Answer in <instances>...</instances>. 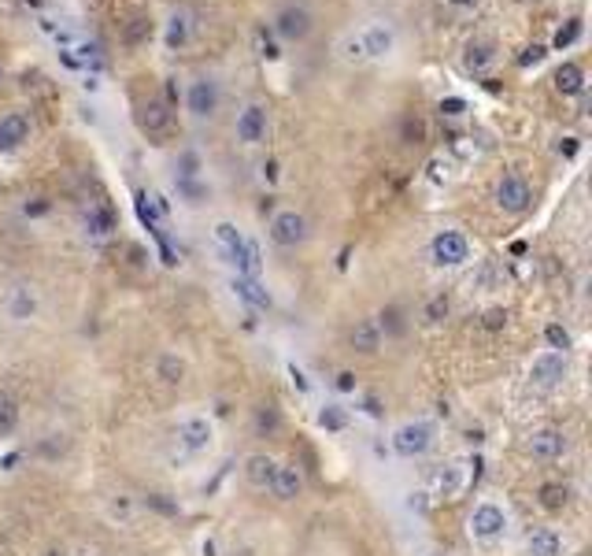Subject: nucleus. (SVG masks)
<instances>
[{
	"instance_id": "obj_11",
	"label": "nucleus",
	"mask_w": 592,
	"mask_h": 556,
	"mask_svg": "<svg viewBox=\"0 0 592 556\" xmlns=\"http://www.w3.org/2000/svg\"><path fill=\"white\" fill-rule=\"evenodd\" d=\"M503 530H507V516H503L500 505L481 501V505L471 512V534H474L478 542H493V538H500Z\"/></svg>"
},
{
	"instance_id": "obj_7",
	"label": "nucleus",
	"mask_w": 592,
	"mask_h": 556,
	"mask_svg": "<svg viewBox=\"0 0 592 556\" xmlns=\"http://www.w3.org/2000/svg\"><path fill=\"white\" fill-rule=\"evenodd\" d=\"M430 260L437 267H463L471 260V241L463 231H437L430 241Z\"/></svg>"
},
{
	"instance_id": "obj_18",
	"label": "nucleus",
	"mask_w": 592,
	"mask_h": 556,
	"mask_svg": "<svg viewBox=\"0 0 592 556\" xmlns=\"http://www.w3.org/2000/svg\"><path fill=\"white\" fill-rule=\"evenodd\" d=\"M270 493L278 501H296L304 493V475H300V467L296 464H278V471H274V479H270Z\"/></svg>"
},
{
	"instance_id": "obj_39",
	"label": "nucleus",
	"mask_w": 592,
	"mask_h": 556,
	"mask_svg": "<svg viewBox=\"0 0 592 556\" xmlns=\"http://www.w3.org/2000/svg\"><path fill=\"white\" fill-rule=\"evenodd\" d=\"M49 208H52V204H49L45 197H34V204H30V200L23 204V212H27V215H45Z\"/></svg>"
},
{
	"instance_id": "obj_24",
	"label": "nucleus",
	"mask_w": 592,
	"mask_h": 556,
	"mask_svg": "<svg viewBox=\"0 0 592 556\" xmlns=\"http://www.w3.org/2000/svg\"><path fill=\"white\" fill-rule=\"evenodd\" d=\"M378 326H382V334H389V338H400L408 331V323H404V308L400 304H389L382 316H378Z\"/></svg>"
},
{
	"instance_id": "obj_43",
	"label": "nucleus",
	"mask_w": 592,
	"mask_h": 556,
	"mask_svg": "<svg viewBox=\"0 0 592 556\" xmlns=\"http://www.w3.org/2000/svg\"><path fill=\"white\" fill-rule=\"evenodd\" d=\"M0 82H4V67H0Z\"/></svg>"
},
{
	"instance_id": "obj_13",
	"label": "nucleus",
	"mask_w": 592,
	"mask_h": 556,
	"mask_svg": "<svg viewBox=\"0 0 592 556\" xmlns=\"http://www.w3.org/2000/svg\"><path fill=\"white\" fill-rule=\"evenodd\" d=\"M193 12H189L185 4H178V8H171L167 12V23H163V45L171 49V52H178V49H185L189 41H193Z\"/></svg>"
},
{
	"instance_id": "obj_21",
	"label": "nucleus",
	"mask_w": 592,
	"mask_h": 556,
	"mask_svg": "<svg viewBox=\"0 0 592 556\" xmlns=\"http://www.w3.org/2000/svg\"><path fill=\"white\" fill-rule=\"evenodd\" d=\"M526 552L530 556H563V538L552 527H534L526 538Z\"/></svg>"
},
{
	"instance_id": "obj_5",
	"label": "nucleus",
	"mask_w": 592,
	"mask_h": 556,
	"mask_svg": "<svg viewBox=\"0 0 592 556\" xmlns=\"http://www.w3.org/2000/svg\"><path fill=\"white\" fill-rule=\"evenodd\" d=\"M493 197L500 204V212H507V215H526L534 208V185L526 182V175H518V171H503L496 178Z\"/></svg>"
},
{
	"instance_id": "obj_9",
	"label": "nucleus",
	"mask_w": 592,
	"mask_h": 556,
	"mask_svg": "<svg viewBox=\"0 0 592 556\" xmlns=\"http://www.w3.org/2000/svg\"><path fill=\"white\" fill-rule=\"evenodd\" d=\"M496 59H500V45L493 37H471L467 45H463V56H459V64L467 74L481 78V74H489L496 67Z\"/></svg>"
},
{
	"instance_id": "obj_8",
	"label": "nucleus",
	"mask_w": 592,
	"mask_h": 556,
	"mask_svg": "<svg viewBox=\"0 0 592 556\" xmlns=\"http://www.w3.org/2000/svg\"><path fill=\"white\" fill-rule=\"evenodd\" d=\"M433 445V427L430 423H404L396 427L393 435V452L404 460H415V457H426Z\"/></svg>"
},
{
	"instance_id": "obj_6",
	"label": "nucleus",
	"mask_w": 592,
	"mask_h": 556,
	"mask_svg": "<svg viewBox=\"0 0 592 556\" xmlns=\"http://www.w3.org/2000/svg\"><path fill=\"white\" fill-rule=\"evenodd\" d=\"M267 234H270V241L278 245V249H300V245L311 238V223H308L304 212L282 208V212H274V215H270Z\"/></svg>"
},
{
	"instance_id": "obj_36",
	"label": "nucleus",
	"mask_w": 592,
	"mask_h": 556,
	"mask_svg": "<svg viewBox=\"0 0 592 556\" xmlns=\"http://www.w3.org/2000/svg\"><path fill=\"white\" fill-rule=\"evenodd\" d=\"M481 326H485V331H503V326H507V312H503V308H489V312H485V319H481Z\"/></svg>"
},
{
	"instance_id": "obj_16",
	"label": "nucleus",
	"mask_w": 592,
	"mask_h": 556,
	"mask_svg": "<svg viewBox=\"0 0 592 556\" xmlns=\"http://www.w3.org/2000/svg\"><path fill=\"white\" fill-rule=\"evenodd\" d=\"M526 449H530L534 460H559L566 452V438H563V430H556V427H541V430L530 435Z\"/></svg>"
},
{
	"instance_id": "obj_20",
	"label": "nucleus",
	"mask_w": 592,
	"mask_h": 556,
	"mask_svg": "<svg viewBox=\"0 0 592 556\" xmlns=\"http://www.w3.org/2000/svg\"><path fill=\"white\" fill-rule=\"evenodd\" d=\"M274 471H278V460L267 457V452H252V457L245 460V479H248V486H256V489H270Z\"/></svg>"
},
{
	"instance_id": "obj_19",
	"label": "nucleus",
	"mask_w": 592,
	"mask_h": 556,
	"mask_svg": "<svg viewBox=\"0 0 592 556\" xmlns=\"http://www.w3.org/2000/svg\"><path fill=\"white\" fill-rule=\"evenodd\" d=\"M348 341H352V348H355V353H363V356H374L378 348H382L386 334H382V326H378V319H359V323L352 326Z\"/></svg>"
},
{
	"instance_id": "obj_17",
	"label": "nucleus",
	"mask_w": 592,
	"mask_h": 556,
	"mask_svg": "<svg viewBox=\"0 0 592 556\" xmlns=\"http://www.w3.org/2000/svg\"><path fill=\"white\" fill-rule=\"evenodd\" d=\"M552 90H556L559 97H581V93H585V67L578 64V59H563V64L556 67Z\"/></svg>"
},
{
	"instance_id": "obj_14",
	"label": "nucleus",
	"mask_w": 592,
	"mask_h": 556,
	"mask_svg": "<svg viewBox=\"0 0 592 556\" xmlns=\"http://www.w3.org/2000/svg\"><path fill=\"white\" fill-rule=\"evenodd\" d=\"M566 379V353H541V356H534V364H530V382L534 386H541V389H552V386H559Z\"/></svg>"
},
{
	"instance_id": "obj_22",
	"label": "nucleus",
	"mask_w": 592,
	"mask_h": 556,
	"mask_svg": "<svg viewBox=\"0 0 592 556\" xmlns=\"http://www.w3.org/2000/svg\"><path fill=\"white\" fill-rule=\"evenodd\" d=\"M537 505L544 512H563L570 505V486H563V482H541L537 486Z\"/></svg>"
},
{
	"instance_id": "obj_31",
	"label": "nucleus",
	"mask_w": 592,
	"mask_h": 556,
	"mask_svg": "<svg viewBox=\"0 0 592 556\" xmlns=\"http://www.w3.org/2000/svg\"><path fill=\"white\" fill-rule=\"evenodd\" d=\"M422 137H426V127H422V119L404 115V122H400V141H404V145H418Z\"/></svg>"
},
{
	"instance_id": "obj_23",
	"label": "nucleus",
	"mask_w": 592,
	"mask_h": 556,
	"mask_svg": "<svg viewBox=\"0 0 592 556\" xmlns=\"http://www.w3.org/2000/svg\"><path fill=\"white\" fill-rule=\"evenodd\" d=\"M34 312H37V301H34V294L27 290V286H19V290L12 294V301H8V316L23 323V319H30Z\"/></svg>"
},
{
	"instance_id": "obj_33",
	"label": "nucleus",
	"mask_w": 592,
	"mask_h": 556,
	"mask_svg": "<svg viewBox=\"0 0 592 556\" xmlns=\"http://www.w3.org/2000/svg\"><path fill=\"white\" fill-rule=\"evenodd\" d=\"M448 312H452V301L444 297V294H437V297L426 304V312H422V319H426V323H440V319H448Z\"/></svg>"
},
{
	"instance_id": "obj_15",
	"label": "nucleus",
	"mask_w": 592,
	"mask_h": 556,
	"mask_svg": "<svg viewBox=\"0 0 592 556\" xmlns=\"http://www.w3.org/2000/svg\"><path fill=\"white\" fill-rule=\"evenodd\" d=\"M175 438L185 452H204L211 445V438H215V427H211V419H204V416H189V419L178 423Z\"/></svg>"
},
{
	"instance_id": "obj_12",
	"label": "nucleus",
	"mask_w": 592,
	"mask_h": 556,
	"mask_svg": "<svg viewBox=\"0 0 592 556\" xmlns=\"http://www.w3.org/2000/svg\"><path fill=\"white\" fill-rule=\"evenodd\" d=\"M171 122H175V115H171V105H167L163 97H148V100H141V105H137V127L144 134L160 137V134L171 130Z\"/></svg>"
},
{
	"instance_id": "obj_35",
	"label": "nucleus",
	"mask_w": 592,
	"mask_h": 556,
	"mask_svg": "<svg viewBox=\"0 0 592 556\" xmlns=\"http://www.w3.org/2000/svg\"><path fill=\"white\" fill-rule=\"evenodd\" d=\"M90 231H93V234H100V238H104V234H112V212L97 208V212L90 215Z\"/></svg>"
},
{
	"instance_id": "obj_25",
	"label": "nucleus",
	"mask_w": 592,
	"mask_h": 556,
	"mask_svg": "<svg viewBox=\"0 0 592 556\" xmlns=\"http://www.w3.org/2000/svg\"><path fill=\"white\" fill-rule=\"evenodd\" d=\"M15 430H19V404L15 397L0 394V438H12Z\"/></svg>"
},
{
	"instance_id": "obj_29",
	"label": "nucleus",
	"mask_w": 592,
	"mask_h": 556,
	"mask_svg": "<svg viewBox=\"0 0 592 556\" xmlns=\"http://www.w3.org/2000/svg\"><path fill=\"white\" fill-rule=\"evenodd\" d=\"M211 234H215V241L222 245V253H226V249H234V245H241V241H245V234L238 231L234 223H226V219H222V223H215V231H211Z\"/></svg>"
},
{
	"instance_id": "obj_2",
	"label": "nucleus",
	"mask_w": 592,
	"mask_h": 556,
	"mask_svg": "<svg viewBox=\"0 0 592 556\" xmlns=\"http://www.w3.org/2000/svg\"><path fill=\"white\" fill-rule=\"evenodd\" d=\"M182 108L193 122H211L219 112H222V82L215 74H193L185 82V93H182Z\"/></svg>"
},
{
	"instance_id": "obj_30",
	"label": "nucleus",
	"mask_w": 592,
	"mask_h": 556,
	"mask_svg": "<svg viewBox=\"0 0 592 556\" xmlns=\"http://www.w3.org/2000/svg\"><path fill=\"white\" fill-rule=\"evenodd\" d=\"M152 19H144V15H137V19H130V23H126V45H141V41H148V34H152Z\"/></svg>"
},
{
	"instance_id": "obj_41",
	"label": "nucleus",
	"mask_w": 592,
	"mask_h": 556,
	"mask_svg": "<svg viewBox=\"0 0 592 556\" xmlns=\"http://www.w3.org/2000/svg\"><path fill=\"white\" fill-rule=\"evenodd\" d=\"M444 4H448V8H459V12H467V8L478 4V0H444Z\"/></svg>"
},
{
	"instance_id": "obj_37",
	"label": "nucleus",
	"mask_w": 592,
	"mask_h": 556,
	"mask_svg": "<svg viewBox=\"0 0 592 556\" xmlns=\"http://www.w3.org/2000/svg\"><path fill=\"white\" fill-rule=\"evenodd\" d=\"M578 30H581V23H578V19H574V23H570L566 30H559V34H556V45H559V49H566V45H570V41H574V37H578Z\"/></svg>"
},
{
	"instance_id": "obj_38",
	"label": "nucleus",
	"mask_w": 592,
	"mask_h": 556,
	"mask_svg": "<svg viewBox=\"0 0 592 556\" xmlns=\"http://www.w3.org/2000/svg\"><path fill=\"white\" fill-rule=\"evenodd\" d=\"M148 505L152 508H160L163 516H178V505H171V501H163V493H152V497H148Z\"/></svg>"
},
{
	"instance_id": "obj_1",
	"label": "nucleus",
	"mask_w": 592,
	"mask_h": 556,
	"mask_svg": "<svg viewBox=\"0 0 592 556\" xmlns=\"http://www.w3.org/2000/svg\"><path fill=\"white\" fill-rule=\"evenodd\" d=\"M400 52V27L393 19L378 15L359 27H348L333 41V56L348 67H367V64H386Z\"/></svg>"
},
{
	"instance_id": "obj_28",
	"label": "nucleus",
	"mask_w": 592,
	"mask_h": 556,
	"mask_svg": "<svg viewBox=\"0 0 592 556\" xmlns=\"http://www.w3.org/2000/svg\"><path fill=\"white\" fill-rule=\"evenodd\" d=\"M544 341H548L552 353H566V348L574 345V338H570V331L563 323H544Z\"/></svg>"
},
{
	"instance_id": "obj_3",
	"label": "nucleus",
	"mask_w": 592,
	"mask_h": 556,
	"mask_svg": "<svg viewBox=\"0 0 592 556\" xmlns=\"http://www.w3.org/2000/svg\"><path fill=\"white\" fill-rule=\"evenodd\" d=\"M270 30L282 45H304V41L315 34V12L304 4V0H285V4L274 8Z\"/></svg>"
},
{
	"instance_id": "obj_26",
	"label": "nucleus",
	"mask_w": 592,
	"mask_h": 556,
	"mask_svg": "<svg viewBox=\"0 0 592 556\" xmlns=\"http://www.w3.org/2000/svg\"><path fill=\"white\" fill-rule=\"evenodd\" d=\"M156 375H160L167 386H178V382L185 379V364H182L175 353H163L160 364H156Z\"/></svg>"
},
{
	"instance_id": "obj_42",
	"label": "nucleus",
	"mask_w": 592,
	"mask_h": 556,
	"mask_svg": "<svg viewBox=\"0 0 592 556\" xmlns=\"http://www.w3.org/2000/svg\"><path fill=\"white\" fill-rule=\"evenodd\" d=\"M522 4H537V0H522Z\"/></svg>"
},
{
	"instance_id": "obj_10",
	"label": "nucleus",
	"mask_w": 592,
	"mask_h": 556,
	"mask_svg": "<svg viewBox=\"0 0 592 556\" xmlns=\"http://www.w3.org/2000/svg\"><path fill=\"white\" fill-rule=\"evenodd\" d=\"M34 134V119L23 108H8L0 115V153H15L23 149Z\"/></svg>"
},
{
	"instance_id": "obj_34",
	"label": "nucleus",
	"mask_w": 592,
	"mask_h": 556,
	"mask_svg": "<svg viewBox=\"0 0 592 556\" xmlns=\"http://www.w3.org/2000/svg\"><path fill=\"white\" fill-rule=\"evenodd\" d=\"M437 112L444 119H463V115H467V100H463V97H444L437 105Z\"/></svg>"
},
{
	"instance_id": "obj_27",
	"label": "nucleus",
	"mask_w": 592,
	"mask_h": 556,
	"mask_svg": "<svg viewBox=\"0 0 592 556\" xmlns=\"http://www.w3.org/2000/svg\"><path fill=\"white\" fill-rule=\"evenodd\" d=\"M234 290L248 301V304H256V308H270V297H267V290L256 282V278H238L234 282Z\"/></svg>"
},
{
	"instance_id": "obj_4",
	"label": "nucleus",
	"mask_w": 592,
	"mask_h": 556,
	"mask_svg": "<svg viewBox=\"0 0 592 556\" xmlns=\"http://www.w3.org/2000/svg\"><path fill=\"white\" fill-rule=\"evenodd\" d=\"M234 137L245 149H256L270 137V108L263 105V100H248V105H241V112L234 119Z\"/></svg>"
},
{
	"instance_id": "obj_32",
	"label": "nucleus",
	"mask_w": 592,
	"mask_h": 556,
	"mask_svg": "<svg viewBox=\"0 0 592 556\" xmlns=\"http://www.w3.org/2000/svg\"><path fill=\"white\" fill-rule=\"evenodd\" d=\"M319 427H323V430H345V427H348L345 408H341V404L323 408V411H319Z\"/></svg>"
},
{
	"instance_id": "obj_40",
	"label": "nucleus",
	"mask_w": 592,
	"mask_h": 556,
	"mask_svg": "<svg viewBox=\"0 0 592 556\" xmlns=\"http://www.w3.org/2000/svg\"><path fill=\"white\" fill-rule=\"evenodd\" d=\"M337 389H341V394H352V389H355V375H352V371H341V375H337V382H333Z\"/></svg>"
}]
</instances>
